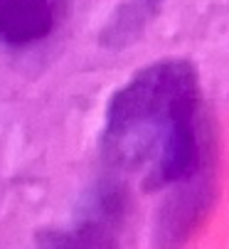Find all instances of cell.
I'll return each mask as SVG.
<instances>
[{"label":"cell","mask_w":229,"mask_h":249,"mask_svg":"<svg viewBox=\"0 0 229 249\" xmlns=\"http://www.w3.org/2000/svg\"><path fill=\"white\" fill-rule=\"evenodd\" d=\"M101 151L113 170L143 173L145 190L207 183L212 131L193 64L160 59L133 74L106 106Z\"/></svg>","instance_id":"cell-1"},{"label":"cell","mask_w":229,"mask_h":249,"mask_svg":"<svg viewBox=\"0 0 229 249\" xmlns=\"http://www.w3.org/2000/svg\"><path fill=\"white\" fill-rule=\"evenodd\" d=\"M128 193L116 178L101 183L89 200L87 215L69 230L47 232L40 249H119V225L126 212Z\"/></svg>","instance_id":"cell-2"},{"label":"cell","mask_w":229,"mask_h":249,"mask_svg":"<svg viewBox=\"0 0 229 249\" xmlns=\"http://www.w3.org/2000/svg\"><path fill=\"white\" fill-rule=\"evenodd\" d=\"M67 0H0V45L25 50L59 27Z\"/></svg>","instance_id":"cell-3"}]
</instances>
